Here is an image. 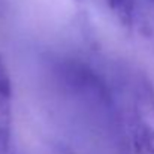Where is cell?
Segmentation results:
<instances>
[{"mask_svg": "<svg viewBox=\"0 0 154 154\" xmlns=\"http://www.w3.org/2000/svg\"><path fill=\"white\" fill-rule=\"evenodd\" d=\"M50 76L61 100L114 154H126L115 81L76 57H55Z\"/></svg>", "mask_w": 154, "mask_h": 154, "instance_id": "cell-1", "label": "cell"}, {"mask_svg": "<svg viewBox=\"0 0 154 154\" xmlns=\"http://www.w3.org/2000/svg\"><path fill=\"white\" fill-rule=\"evenodd\" d=\"M126 154H154V84L136 67L115 73Z\"/></svg>", "mask_w": 154, "mask_h": 154, "instance_id": "cell-2", "label": "cell"}, {"mask_svg": "<svg viewBox=\"0 0 154 154\" xmlns=\"http://www.w3.org/2000/svg\"><path fill=\"white\" fill-rule=\"evenodd\" d=\"M12 135V82L0 54V154L9 153Z\"/></svg>", "mask_w": 154, "mask_h": 154, "instance_id": "cell-3", "label": "cell"}, {"mask_svg": "<svg viewBox=\"0 0 154 154\" xmlns=\"http://www.w3.org/2000/svg\"><path fill=\"white\" fill-rule=\"evenodd\" d=\"M133 5V30L154 45V0H132Z\"/></svg>", "mask_w": 154, "mask_h": 154, "instance_id": "cell-4", "label": "cell"}, {"mask_svg": "<svg viewBox=\"0 0 154 154\" xmlns=\"http://www.w3.org/2000/svg\"><path fill=\"white\" fill-rule=\"evenodd\" d=\"M58 154H75L73 151H70L69 148H64V147H60L58 148Z\"/></svg>", "mask_w": 154, "mask_h": 154, "instance_id": "cell-5", "label": "cell"}]
</instances>
